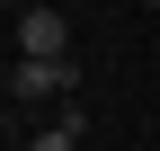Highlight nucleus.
I'll use <instances>...</instances> for the list:
<instances>
[{
  "label": "nucleus",
  "mask_w": 160,
  "mask_h": 151,
  "mask_svg": "<svg viewBox=\"0 0 160 151\" xmlns=\"http://www.w3.org/2000/svg\"><path fill=\"white\" fill-rule=\"evenodd\" d=\"M27 151H80V107H62L45 134H27Z\"/></svg>",
  "instance_id": "nucleus-3"
},
{
  "label": "nucleus",
  "mask_w": 160,
  "mask_h": 151,
  "mask_svg": "<svg viewBox=\"0 0 160 151\" xmlns=\"http://www.w3.org/2000/svg\"><path fill=\"white\" fill-rule=\"evenodd\" d=\"M18 62H71V18L62 9H27L18 18Z\"/></svg>",
  "instance_id": "nucleus-1"
},
{
  "label": "nucleus",
  "mask_w": 160,
  "mask_h": 151,
  "mask_svg": "<svg viewBox=\"0 0 160 151\" xmlns=\"http://www.w3.org/2000/svg\"><path fill=\"white\" fill-rule=\"evenodd\" d=\"M151 9H160V0H151Z\"/></svg>",
  "instance_id": "nucleus-4"
},
{
  "label": "nucleus",
  "mask_w": 160,
  "mask_h": 151,
  "mask_svg": "<svg viewBox=\"0 0 160 151\" xmlns=\"http://www.w3.org/2000/svg\"><path fill=\"white\" fill-rule=\"evenodd\" d=\"M62 89H80V62H9V98H62Z\"/></svg>",
  "instance_id": "nucleus-2"
}]
</instances>
